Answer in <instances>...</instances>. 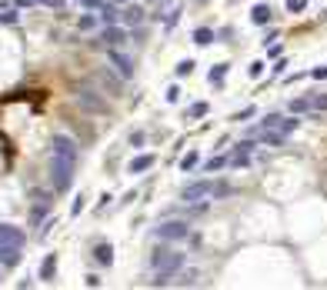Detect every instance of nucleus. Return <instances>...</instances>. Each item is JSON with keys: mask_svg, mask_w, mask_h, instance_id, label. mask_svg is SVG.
Returning a JSON list of instances; mask_svg holds the SVG:
<instances>
[{"mask_svg": "<svg viewBox=\"0 0 327 290\" xmlns=\"http://www.w3.org/2000/svg\"><path fill=\"white\" fill-rule=\"evenodd\" d=\"M77 174V144L67 134H57L50 140V184L54 193H67Z\"/></svg>", "mask_w": 327, "mask_h": 290, "instance_id": "f257e3e1", "label": "nucleus"}, {"mask_svg": "<svg viewBox=\"0 0 327 290\" xmlns=\"http://www.w3.org/2000/svg\"><path fill=\"white\" fill-rule=\"evenodd\" d=\"M184 254L174 247H157L151 254V270H154V287H167V283H174V277L180 274V267H184Z\"/></svg>", "mask_w": 327, "mask_h": 290, "instance_id": "f03ea898", "label": "nucleus"}, {"mask_svg": "<svg viewBox=\"0 0 327 290\" xmlns=\"http://www.w3.org/2000/svg\"><path fill=\"white\" fill-rule=\"evenodd\" d=\"M234 187L227 180H194L180 190L184 203H207V200H221V197H231Z\"/></svg>", "mask_w": 327, "mask_h": 290, "instance_id": "7ed1b4c3", "label": "nucleus"}, {"mask_svg": "<svg viewBox=\"0 0 327 290\" xmlns=\"http://www.w3.org/2000/svg\"><path fill=\"white\" fill-rule=\"evenodd\" d=\"M24 254V230L14 224H0V267H17Z\"/></svg>", "mask_w": 327, "mask_h": 290, "instance_id": "20e7f679", "label": "nucleus"}, {"mask_svg": "<svg viewBox=\"0 0 327 290\" xmlns=\"http://www.w3.org/2000/svg\"><path fill=\"white\" fill-rule=\"evenodd\" d=\"M191 237L194 230L187 227V220H164V224L154 227V240H164V243H184Z\"/></svg>", "mask_w": 327, "mask_h": 290, "instance_id": "39448f33", "label": "nucleus"}, {"mask_svg": "<svg viewBox=\"0 0 327 290\" xmlns=\"http://www.w3.org/2000/svg\"><path fill=\"white\" fill-rule=\"evenodd\" d=\"M327 110V94H307L290 100V113H324Z\"/></svg>", "mask_w": 327, "mask_h": 290, "instance_id": "423d86ee", "label": "nucleus"}, {"mask_svg": "<svg viewBox=\"0 0 327 290\" xmlns=\"http://www.w3.org/2000/svg\"><path fill=\"white\" fill-rule=\"evenodd\" d=\"M301 127V120H294V117H280V113H267L257 127H250V130H280V134H294V130Z\"/></svg>", "mask_w": 327, "mask_h": 290, "instance_id": "0eeeda50", "label": "nucleus"}, {"mask_svg": "<svg viewBox=\"0 0 327 290\" xmlns=\"http://www.w3.org/2000/svg\"><path fill=\"white\" fill-rule=\"evenodd\" d=\"M107 60H111V67L120 73V80H130V77H134V60H130V57L124 54L120 47H111V50H107Z\"/></svg>", "mask_w": 327, "mask_h": 290, "instance_id": "6e6552de", "label": "nucleus"}, {"mask_svg": "<svg viewBox=\"0 0 327 290\" xmlns=\"http://www.w3.org/2000/svg\"><path fill=\"white\" fill-rule=\"evenodd\" d=\"M147 20V10L140 7V4H134V0H130V4H124V7H120V24L124 27H140Z\"/></svg>", "mask_w": 327, "mask_h": 290, "instance_id": "1a4fd4ad", "label": "nucleus"}, {"mask_svg": "<svg viewBox=\"0 0 327 290\" xmlns=\"http://www.w3.org/2000/svg\"><path fill=\"white\" fill-rule=\"evenodd\" d=\"M127 27H120V24H111V27H104V30H100V44H104V47H124V44H127Z\"/></svg>", "mask_w": 327, "mask_h": 290, "instance_id": "9d476101", "label": "nucleus"}, {"mask_svg": "<svg viewBox=\"0 0 327 290\" xmlns=\"http://www.w3.org/2000/svg\"><path fill=\"white\" fill-rule=\"evenodd\" d=\"M120 4H114V0H104L100 7H97V17H100V24L111 27V24H120Z\"/></svg>", "mask_w": 327, "mask_h": 290, "instance_id": "9b49d317", "label": "nucleus"}, {"mask_svg": "<svg viewBox=\"0 0 327 290\" xmlns=\"http://www.w3.org/2000/svg\"><path fill=\"white\" fill-rule=\"evenodd\" d=\"M154 160H157L154 153H140V157H134V160L127 163V174H144V170L154 167Z\"/></svg>", "mask_w": 327, "mask_h": 290, "instance_id": "f8f14e48", "label": "nucleus"}, {"mask_svg": "<svg viewBox=\"0 0 327 290\" xmlns=\"http://www.w3.org/2000/svg\"><path fill=\"white\" fill-rule=\"evenodd\" d=\"M94 264L97 267H111L114 264V247L111 243H97L94 247Z\"/></svg>", "mask_w": 327, "mask_h": 290, "instance_id": "ddd939ff", "label": "nucleus"}, {"mask_svg": "<svg viewBox=\"0 0 327 290\" xmlns=\"http://www.w3.org/2000/svg\"><path fill=\"white\" fill-rule=\"evenodd\" d=\"M54 277H57V254H47V257H44V264H40V280L50 283Z\"/></svg>", "mask_w": 327, "mask_h": 290, "instance_id": "4468645a", "label": "nucleus"}, {"mask_svg": "<svg viewBox=\"0 0 327 290\" xmlns=\"http://www.w3.org/2000/svg\"><path fill=\"white\" fill-rule=\"evenodd\" d=\"M250 20H254L257 27H264V24H271V20H274V14H271V7H267V4H257V7L250 10Z\"/></svg>", "mask_w": 327, "mask_h": 290, "instance_id": "2eb2a0df", "label": "nucleus"}, {"mask_svg": "<svg viewBox=\"0 0 327 290\" xmlns=\"http://www.w3.org/2000/svg\"><path fill=\"white\" fill-rule=\"evenodd\" d=\"M194 44H197V47L214 44V30H210V27H197V30H194Z\"/></svg>", "mask_w": 327, "mask_h": 290, "instance_id": "dca6fc26", "label": "nucleus"}, {"mask_svg": "<svg viewBox=\"0 0 327 290\" xmlns=\"http://www.w3.org/2000/svg\"><path fill=\"white\" fill-rule=\"evenodd\" d=\"M224 167H231L227 157H210V160L204 163V174H214V170H224Z\"/></svg>", "mask_w": 327, "mask_h": 290, "instance_id": "f3484780", "label": "nucleus"}, {"mask_svg": "<svg viewBox=\"0 0 327 290\" xmlns=\"http://www.w3.org/2000/svg\"><path fill=\"white\" fill-rule=\"evenodd\" d=\"M97 24H100V17H97V14H84L77 20V30H94Z\"/></svg>", "mask_w": 327, "mask_h": 290, "instance_id": "a211bd4d", "label": "nucleus"}, {"mask_svg": "<svg viewBox=\"0 0 327 290\" xmlns=\"http://www.w3.org/2000/svg\"><path fill=\"white\" fill-rule=\"evenodd\" d=\"M224 73H227V64H214V67H210V73H207V80L217 87V84L224 80Z\"/></svg>", "mask_w": 327, "mask_h": 290, "instance_id": "6ab92c4d", "label": "nucleus"}, {"mask_svg": "<svg viewBox=\"0 0 327 290\" xmlns=\"http://www.w3.org/2000/svg\"><path fill=\"white\" fill-rule=\"evenodd\" d=\"M197 160H200V157H197V150L184 153V157H180V170H184V174H187V170H194V167H197Z\"/></svg>", "mask_w": 327, "mask_h": 290, "instance_id": "aec40b11", "label": "nucleus"}, {"mask_svg": "<svg viewBox=\"0 0 327 290\" xmlns=\"http://www.w3.org/2000/svg\"><path fill=\"white\" fill-rule=\"evenodd\" d=\"M174 283H180V287H191V283H197V270H184V274H177Z\"/></svg>", "mask_w": 327, "mask_h": 290, "instance_id": "412c9836", "label": "nucleus"}, {"mask_svg": "<svg viewBox=\"0 0 327 290\" xmlns=\"http://www.w3.org/2000/svg\"><path fill=\"white\" fill-rule=\"evenodd\" d=\"M207 110H210V107L204 104V100H197V104H194L191 110H187V117H191V120H197V117H204V113H207Z\"/></svg>", "mask_w": 327, "mask_h": 290, "instance_id": "4be33fe9", "label": "nucleus"}, {"mask_svg": "<svg viewBox=\"0 0 327 290\" xmlns=\"http://www.w3.org/2000/svg\"><path fill=\"white\" fill-rule=\"evenodd\" d=\"M37 7H47V10H64L67 0H37Z\"/></svg>", "mask_w": 327, "mask_h": 290, "instance_id": "5701e85b", "label": "nucleus"}, {"mask_svg": "<svg viewBox=\"0 0 327 290\" xmlns=\"http://www.w3.org/2000/svg\"><path fill=\"white\" fill-rule=\"evenodd\" d=\"M194 73V60H180L177 64V77H191Z\"/></svg>", "mask_w": 327, "mask_h": 290, "instance_id": "b1692460", "label": "nucleus"}, {"mask_svg": "<svg viewBox=\"0 0 327 290\" xmlns=\"http://www.w3.org/2000/svg\"><path fill=\"white\" fill-rule=\"evenodd\" d=\"M0 24H17V10H0Z\"/></svg>", "mask_w": 327, "mask_h": 290, "instance_id": "393cba45", "label": "nucleus"}, {"mask_svg": "<svg viewBox=\"0 0 327 290\" xmlns=\"http://www.w3.org/2000/svg\"><path fill=\"white\" fill-rule=\"evenodd\" d=\"M254 113H257V107H244V110H240V113H234V120H250Z\"/></svg>", "mask_w": 327, "mask_h": 290, "instance_id": "a878e982", "label": "nucleus"}, {"mask_svg": "<svg viewBox=\"0 0 327 290\" xmlns=\"http://www.w3.org/2000/svg\"><path fill=\"white\" fill-rule=\"evenodd\" d=\"M247 73H250V77H261V73H264V60H254V64L247 67Z\"/></svg>", "mask_w": 327, "mask_h": 290, "instance_id": "bb28decb", "label": "nucleus"}, {"mask_svg": "<svg viewBox=\"0 0 327 290\" xmlns=\"http://www.w3.org/2000/svg\"><path fill=\"white\" fill-rule=\"evenodd\" d=\"M311 77H314V80H327V64H324V67H314Z\"/></svg>", "mask_w": 327, "mask_h": 290, "instance_id": "cd10ccee", "label": "nucleus"}, {"mask_svg": "<svg viewBox=\"0 0 327 290\" xmlns=\"http://www.w3.org/2000/svg\"><path fill=\"white\" fill-rule=\"evenodd\" d=\"M80 210H84V197H77V200H74V207H70V217H80Z\"/></svg>", "mask_w": 327, "mask_h": 290, "instance_id": "c85d7f7f", "label": "nucleus"}, {"mask_svg": "<svg viewBox=\"0 0 327 290\" xmlns=\"http://www.w3.org/2000/svg\"><path fill=\"white\" fill-rule=\"evenodd\" d=\"M177 100H180V90H177V87H167V104H177Z\"/></svg>", "mask_w": 327, "mask_h": 290, "instance_id": "c756f323", "label": "nucleus"}, {"mask_svg": "<svg viewBox=\"0 0 327 290\" xmlns=\"http://www.w3.org/2000/svg\"><path fill=\"white\" fill-rule=\"evenodd\" d=\"M177 20H180V7H174V10H170V17H167V27H174Z\"/></svg>", "mask_w": 327, "mask_h": 290, "instance_id": "7c9ffc66", "label": "nucleus"}, {"mask_svg": "<svg viewBox=\"0 0 327 290\" xmlns=\"http://www.w3.org/2000/svg\"><path fill=\"white\" fill-rule=\"evenodd\" d=\"M144 144V134H140V130H137V134H130V147H140Z\"/></svg>", "mask_w": 327, "mask_h": 290, "instance_id": "2f4dec72", "label": "nucleus"}, {"mask_svg": "<svg viewBox=\"0 0 327 290\" xmlns=\"http://www.w3.org/2000/svg\"><path fill=\"white\" fill-rule=\"evenodd\" d=\"M301 7H304V0H287V10H290V14H297Z\"/></svg>", "mask_w": 327, "mask_h": 290, "instance_id": "473e14b6", "label": "nucleus"}, {"mask_svg": "<svg viewBox=\"0 0 327 290\" xmlns=\"http://www.w3.org/2000/svg\"><path fill=\"white\" fill-rule=\"evenodd\" d=\"M77 4H80V7H94V10H97L100 4H104V0H77Z\"/></svg>", "mask_w": 327, "mask_h": 290, "instance_id": "72a5a7b5", "label": "nucleus"}, {"mask_svg": "<svg viewBox=\"0 0 327 290\" xmlns=\"http://www.w3.org/2000/svg\"><path fill=\"white\" fill-rule=\"evenodd\" d=\"M14 4H17V7H20V10H30V7H37V0H14Z\"/></svg>", "mask_w": 327, "mask_h": 290, "instance_id": "f704fd0d", "label": "nucleus"}, {"mask_svg": "<svg viewBox=\"0 0 327 290\" xmlns=\"http://www.w3.org/2000/svg\"><path fill=\"white\" fill-rule=\"evenodd\" d=\"M10 7V0H0V10H7Z\"/></svg>", "mask_w": 327, "mask_h": 290, "instance_id": "c9c22d12", "label": "nucleus"}, {"mask_svg": "<svg viewBox=\"0 0 327 290\" xmlns=\"http://www.w3.org/2000/svg\"><path fill=\"white\" fill-rule=\"evenodd\" d=\"M114 4H120V7H124V4H130V0H114Z\"/></svg>", "mask_w": 327, "mask_h": 290, "instance_id": "e433bc0d", "label": "nucleus"}]
</instances>
